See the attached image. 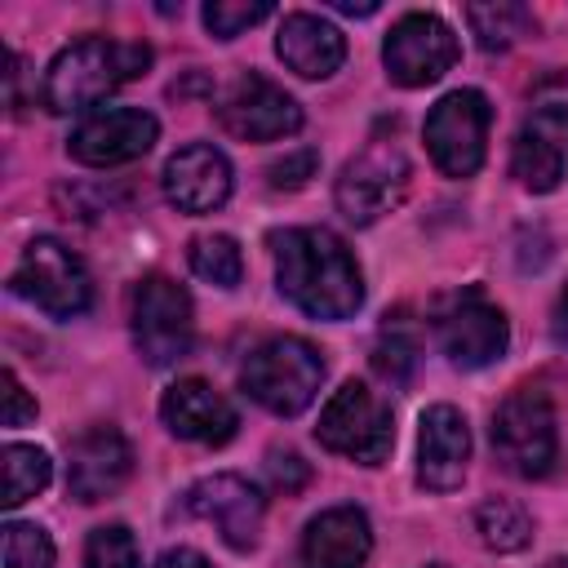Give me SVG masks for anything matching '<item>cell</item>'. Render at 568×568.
I'll return each instance as SVG.
<instances>
[{"label":"cell","instance_id":"cell-1","mask_svg":"<svg viewBox=\"0 0 568 568\" xmlns=\"http://www.w3.org/2000/svg\"><path fill=\"white\" fill-rule=\"evenodd\" d=\"M275 284L311 320H351L364 306L355 253L328 226H288L271 235Z\"/></svg>","mask_w":568,"mask_h":568},{"label":"cell","instance_id":"cell-2","mask_svg":"<svg viewBox=\"0 0 568 568\" xmlns=\"http://www.w3.org/2000/svg\"><path fill=\"white\" fill-rule=\"evenodd\" d=\"M151 49L142 40H111V36H84L53 53L40 80V102L53 115L89 111L102 98H111L120 84L146 75Z\"/></svg>","mask_w":568,"mask_h":568},{"label":"cell","instance_id":"cell-3","mask_svg":"<svg viewBox=\"0 0 568 568\" xmlns=\"http://www.w3.org/2000/svg\"><path fill=\"white\" fill-rule=\"evenodd\" d=\"M320 382H324V355L306 337H271L253 346L240 368L244 395L275 417H297L302 408H311Z\"/></svg>","mask_w":568,"mask_h":568},{"label":"cell","instance_id":"cell-4","mask_svg":"<svg viewBox=\"0 0 568 568\" xmlns=\"http://www.w3.org/2000/svg\"><path fill=\"white\" fill-rule=\"evenodd\" d=\"M493 453L519 479L550 475V466L559 457V430H555L550 395L541 386H515L497 404V413H493Z\"/></svg>","mask_w":568,"mask_h":568},{"label":"cell","instance_id":"cell-5","mask_svg":"<svg viewBox=\"0 0 568 568\" xmlns=\"http://www.w3.org/2000/svg\"><path fill=\"white\" fill-rule=\"evenodd\" d=\"M315 439L337 457H351L359 466H382L395 444L390 404L364 382H342L320 413Z\"/></svg>","mask_w":568,"mask_h":568},{"label":"cell","instance_id":"cell-6","mask_svg":"<svg viewBox=\"0 0 568 568\" xmlns=\"http://www.w3.org/2000/svg\"><path fill=\"white\" fill-rule=\"evenodd\" d=\"M9 284H13L18 297H27L31 306H40V311L53 315V320H75V315H84L89 302H93L89 266H84L62 240H53V235H36V240L22 248V257H18L13 275H9Z\"/></svg>","mask_w":568,"mask_h":568},{"label":"cell","instance_id":"cell-7","mask_svg":"<svg viewBox=\"0 0 568 568\" xmlns=\"http://www.w3.org/2000/svg\"><path fill=\"white\" fill-rule=\"evenodd\" d=\"M129 328H133L138 355L151 368L178 364L191 351V337H195L186 288L169 275H142L133 297H129Z\"/></svg>","mask_w":568,"mask_h":568},{"label":"cell","instance_id":"cell-8","mask_svg":"<svg viewBox=\"0 0 568 568\" xmlns=\"http://www.w3.org/2000/svg\"><path fill=\"white\" fill-rule=\"evenodd\" d=\"M493 106L479 89L444 93L426 115V151L444 178H470L488 151Z\"/></svg>","mask_w":568,"mask_h":568},{"label":"cell","instance_id":"cell-9","mask_svg":"<svg viewBox=\"0 0 568 568\" xmlns=\"http://www.w3.org/2000/svg\"><path fill=\"white\" fill-rule=\"evenodd\" d=\"M408 191V160L395 142L373 138L355 160H346L342 178H337V213L355 226L377 222L382 213H390Z\"/></svg>","mask_w":568,"mask_h":568},{"label":"cell","instance_id":"cell-10","mask_svg":"<svg viewBox=\"0 0 568 568\" xmlns=\"http://www.w3.org/2000/svg\"><path fill=\"white\" fill-rule=\"evenodd\" d=\"M213 111L217 124L240 142H280L302 129V106L262 71H240Z\"/></svg>","mask_w":568,"mask_h":568},{"label":"cell","instance_id":"cell-11","mask_svg":"<svg viewBox=\"0 0 568 568\" xmlns=\"http://www.w3.org/2000/svg\"><path fill=\"white\" fill-rule=\"evenodd\" d=\"M457 36L444 18L435 13H404L386 40H382V62H386V75L399 84V89H426L435 84L444 71H453L457 62Z\"/></svg>","mask_w":568,"mask_h":568},{"label":"cell","instance_id":"cell-12","mask_svg":"<svg viewBox=\"0 0 568 568\" xmlns=\"http://www.w3.org/2000/svg\"><path fill=\"white\" fill-rule=\"evenodd\" d=\"M160 138V124L151 111L142 106H98L89 111L71 138H67V151L71 160L89 164V169H115V164H129V160H142Z\"/></svg>","mask_w":568,"mask_h":568},{"label":"cell","instance_id":"cell-13","mask_svg":"<svg viewBox=\"0 0 568 568\" xmlns=\"http://www.w3.org/2000/svg\"><path fill=\"white\" fill-rule=\"evenodd\" d=\"M435 333H439V351L448 355L453 368H488L510 346V324H506L501 306H493L475 288L470 293H457L439 311Z\"/></svg>","mask_w":568,"mask_h":568},{"label":"cell","instance_id":"cell-14","mask_svg":"<svg viewBox=\"0 0 568 568\" xmlns=\"http://www.w3.org/2000/svg\"><path fill=\"white\" fill-rule=\"evenodd\" d=\"M133 475V444L120 426H89L67 444V493L84 506L111 497Z\"/></svg>","mask_w":568,"mask_h":568},{"label":"cell","instance_id":"cell-15","mask_svg":"<svg viewBox=\"0 0 568 568\" xmlns=\"http://www.w3.org/2000/svg\"><path fill=\"white\" fill-rule=\"evenodd\" d=\"M186 510L209 519L222 541L231 550H253L257 546V532H262V515H266V497L257 493V484H248L244 475H209L200 484H191L186 493Z\"/></svg>","mask_w":568,"mask_h":568},{"label":"cell","instance_id":"cell-16","mask_svg":"<svg viewBox=\"0 0 568 568\" xmlns=\"http://www.w3.org/2000/svg\"><path fill=\"white\" fill-rule=\"evenodd\" d=\"M564 169H568V106L546 102L519 124L510 146V173L524 191L546 195L564 182Z\"/></svg>","mask_w":568,"mask_h":568},{"label":"cell","instance_id":"cell-17","mask_svg":"<svg viewBox=\"0 0 568 568\" xmlns=\"http://www.w3.org/2000/svg\"><path fill=\"white\" fill-rule=\"evenodd\" d=\"M160 182H164V195L178 213L200 217V213H213V209L226 204L235 178H231V160L213 142H191V146L169 155Z\"/></svg>","mask_w":568,"mask_h":568},{"label":"cell","instance_id":"cell-18","mask_svg":"<svg viewBox=\"0 0 568 568\" xmlns=\"http://www.w3.org/2000/svg\"><path fill=\"white\" fill-rule=\"evenodd\" d=\"M160 417L178 439L213 444V448L226 444L240 426L235 404L222 390H213L204 377H178L160 399Z\"/></svg>","mask_w":568,"mask_h":568},{"label":"cell","instance_id":"cell-19","mask_svg":"<svg viewBox=\"0 0 568 568\" xmlns=\"http://www.w3.org/2000/svg\"><path fill=\"white\" fill-rule=\"evenodd\" d=\"M470 426L453 404H430L417 430V484L430 493H453L466 479Z\"/></svg>","mask_w":568,"mask_h":568},{"label":"cell","instance_id":"cell-20","mask_svg":"<svg viewBox=\"0 0 568 568\" xmlns=\"http://www.w3.org/2000/svg\"><path fill=\"white\" fill-rule=\"evenodd\" d=\"M373 528L359 506H328L302 532V568H364Z\"/></svg>","mask_w":568,"mask_h":568},{"label":"cell","instance_id":"cell-21","mask_svg":"<svg viewBox=\"0 0 568 568\" xmlns=\"http://www.w3.org/2000/svg\"><path fill=\"white\" fill-rule=\"evenodd\" d=\"M275 53L302 80H328L346 62V36L328 18L297 9V13H284L275 31Z\"/></svg>","mask_w":568,"mask_h":568},{"label":"cell","instance_id":"cell-22","mask_svg":"<svg viewBox=\"0 0 568 568\" xmlns=\"http://www.w3.org/2000/svg\"><path fill=\"white\" fill-rule=\"evenodd\" d=\"M417 355H422V342H417V324L408 320V311H395L382 320L377 328V342H373V368L386 377V382H408L413 368H417Z\"/></svg>","mask_w":568,"mask_h":568},{"label":"cell","instance_id":"cell-23","mask_svg":"<svg viewBox=\"0 0 568 568\" xmlns=\"http://www.w3.org/2000/svg\"><path fill=\"white\" fill-rule=\"evenodd\" d=\"M475 532H479V541H484L488 550L515 555V550H524V546L532 541V519H528V510H524L519 501H510V497H488V501H479V510H475Z\"/></svg>","mask_w":568,"mask_h":568},{"label":"cell","instance_id":"cell-24","mask_svg":"<svg viewBox=\"0 0 568 568\" xmlns=\"http://www.w3.org/2000/svg\"><path fill=\"white\" fill-rule=\"evenodd\" d=\"M0 462H4V497H0L4 510H13L22 501H31L36 493H44V484L53 475L49 453L36 448V444H4Z\"/></svg>","mask_w":568,"mask_h":568},{"label":"cell","instance_id":"cell-25","mask_svg":"<svg viewBox=\"0 0 568 568\" xmlns=\"http://www.w3.org/2000/svg\"><path fill=\"white\" fill-rule=\"evenodd\" d=\"M466 22L484 49H510L519 36H528L532 13L515 0H493V4H466Z\"/></svg>","mask_w":568,"mask_h":568},{"label":"cell","instance_id":"cell-26","mask_svg":"<svg viewBox=\"0 0 568 568\" xmlns=\"http://www.w3.org/2000/svg\"><path fill=\"white\" fill-rule=\"evenodd\" d=\"M186 257H191V271H195L200 280L217 284V288H235L240 275H244L240 244H235L231 235H217V231H213V235H195L191 248H186Z\"/></svg>","mask_w":568,"mask_h":568},{"label":"cell","instance_id":"cell-27","mask_svg":"<svg viewBox=\"0 0 568 568\" xmlns=\"http://www.w3.org/2000/svg\"><path fill=\"white\" fill-rule=\"evenodd\" d=\"M0 568H53V541L40 524H4L0 537Z\"/></svg>","mask_w":568,"mask_h":568},{"label":"cell","instance_id":"cell-28","mask_svg":"<svg viewBox=\"0 0 568 568\" xmlns=\"http://www.w3.org/2000/svg\"><path fill=\"white\" fill-rule=\"evenodd\" d=\"M84 568H138V546L124 524H102L84 541Z\"/></svg>","mask_w":568,"mask_h":568},{"label":"cell","instance_id":"cell-29","mask_svg":"<svg viewBox=\"0 0 568 568\" xmlns=\"http://www.w3.org/2000/svg\"><path fill=\"white\" fill-rule=\"evenodd\" d=\"M204 27L217 36V40H235L240 31H248V27H257L262 18H271V4L266 0H209L204 4Z\"/></svg>","mask_w":568,"mask_h":568},{"label":"cell","instance_id":"cell-30","mask_svg":"<svg viewBox=\"0 0 568 568\" xmlns=\"http://www.w3.org/2000/svg\"><path fill=\"white\" fill-rule=\"evenodd\" d=\"M266 475H271V484H275V488L297 493V488L311 479V466H306L293 448H271V457H266Z\"/></svg>","mask_w":568,"mask_h":568},{"label":"cell","instance_id":"cell-31","mask_svg":"<svg viewBox=\"0 0 568 568\" xmlns=\"http://www.w3.org/2000/svg\"><path fill=\"white\" fill-rule=\"evenodd\" d=\"M36 417V399L27 395V386L18 382L13 368H4V426H27Z\"/></svg>","mask_w":568,"mask_h":568},{"label":"cell","instance_id":"cell-32","mask_svg":"<svg viewBox=\"0 0 568 568\" xmlns=\"http://www.w3.org/2000/svg\"><path fill=\"white\" fill-rule=\"evenodd\" d=\"M315 173V151H297L280 164H271V186H302Z\"/></svg>","mask_w":568,"mask_h":568},{"label":"cell","instance_id":"cell-33","mask_svg":"<svg viewBox=\"0 0 568 568\" xmlns=\"http://www.w3.org/2000/svg\"><path fill=\"white\" fill-rule=\"evenodd\" d=\"M155 568H209V559L200 550H191V546H178V550H164L155 559Z\"/></svg>","mask_w":568,"mask_h":568},{"label":"cell","instance_id":"cell-34","mask_svg":"<svg viewBox=\"0 0 568 568\" xmlns=\"http://www.w3.org/2000/svg\"><path fill=\"white\" fill-rule=\"evenodd\" d=\"M555 342L559 346H568V284H564V293H559V302H555Z\"/></svg>","mask_w":568,"mask_h":568},{"label":"cell","instance_id":"cell-35","mask_svg":"<svg viewBox=\"0 0 568 568\" xmlns=\"http://www.w3.org/2000/svg\"><path fill=\"white\" fill-rule=\"evenodd\" d=\"M337 9H342V13H373L377 4H373V0H368V4H355V0H337Z\"/></svg>","mask_w":568,"mask_h":568},{"label":"cell","instance_id":"cell-36","mask_svg":"<svg viewBox=\"0 0 568 568\" xmlns=\"http://www.w3.org/2000/svg\"><path fill=\"white\" fill-rule=\"evenodd\" d=\"M541 568H568V559H550V564H541Z\"/></svg>","mask_w":568,"mask_h":568}]
</instances>
